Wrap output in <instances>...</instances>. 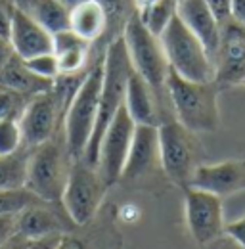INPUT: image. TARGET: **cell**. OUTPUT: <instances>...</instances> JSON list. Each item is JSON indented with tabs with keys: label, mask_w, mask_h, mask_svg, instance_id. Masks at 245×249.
Returning a JSON list of instances; mask_svg holds the SVG:
<instances>
[{
	"label": "cell",
	"mask_w": 245,
	"mask_h": 249,
	"mask_svg": "<svg viewBox=\"0 0 245 249\" xmlns=\"http://www.w3.org/2000/svg\"><path fill=\"white\" fill-rule=\"evenodd\" d=\"M132 73V63L128 60V52L124 46L122 36H115L104 56V79H102V90H100V104H98V115L96 124L92 130L90 142L85 150L83 161L98 169V152L100 142L107 130V126L115 119L122 106H124V94L126 83Z\"/></svg>",
	"instance_id": "6da1fadb"
},
{
	"label": "cell",
	"mask_w": 245,
	"mask_h": 249,
	"mask_svg": "<svg viewBox=\"0 0 245 249\" xmlns=\"http://www.w3.org/2000/svg\"><path fill=\"white\" fill-rule=\"evenodd\" d=\"M218 90L220 87L214 81L209 83L188 81L169 67L167 94L173 111L176 115L175 119L195 134L214 132L218 128L220 124Z\"/></svg>",
	"instance_id": "7a4b0ae2"
},
{
	"label": "cell",
	"mask_w": 245,
	"mask_h": 249,
	"mask_svg": "<svg viewBox=\"0 0 245 249\" xmlns=\"http://www.w3.org/2000/svg\"><path fill=\"white\" fill-rule=\"evenodd\" d=\"M104 79V58L83 77L79 89L63 113V144L73 161L83 159L96 124L100 90Z\"/></svg>",
	"instance_id": "3957f363"
},
{
	"label": "cell",
	"mask_w": 245,
	"mask_h": 249,
	"mask_svg": "<svg viewBox=\"0 0 245 249\" xmlns=\"http://www.w3.org/2000/svg\"><path fill=\"white\" fill-rule=\"evenodd\" d=\"M121 36L124 40L132 69L152 87L161 106L165 100H169V94H167L169 62L159 36L148 31V27L142 23L136 12H132L124 21Z\"/></svg>",
	"instance_id": "277c9868"
},
{
	"label": "cell",
	"mask_w": 245,
	"mask_h": 249,
	"mask_svg": "<svg viewBox=\"0 0 245 249\" xmlns=\"http://www.w3.org/2000/svg\"><path fill=\"white\" fill-rule=\"evenodd\" d=\"M71 163L73 159L67 154L65 144L60 146V142L54 138L31 148L27 156L25 188L40 201L58 203L67 184Z\"/></svg>",
	"instance_id": "5b68a950"
},
{
	"label": "cell",
	"mask_w": 245,
	"mask_h": 249,
	"mask_svg": "<svg viewBox=\"0 0 245 249\" xmlns=\"http://www.w3.org/2000/svg\"><path fill=\"white\" fill-rule=\"evenodd\" d=\"M169 67L180 77L195 83L214 81V63L201 40L182 23L178 16L171 19L159 36Z\"/></svg>",
	"instance_id": "8992f818"
},
{
	"label": "cell",
	"mask_w": 245,
	"mask_h": 249,
	"mask_svg": "<svg viewBox=\"0 0 245 249\" xmlns=\"http://www.w3.org/2000/svg\"><path fill=\"white\" fill-rule=\"evenodd\" d=\"M159 134V159L161 169L180 188L190 186L195 169L201 165V144L195 132L188 130L176 119L161 121L157 126Z\"/></svg>",
	"instance_id": "52a82bcc"
},
{
	"label": "cell",
	"mask_w": 245,
	"mask_h": 249,
	"mask_svg": "<svg viewBox=\"0 0 245 249\" xmlns=\"http://www.w3.org/2000/svg\"><path fill=\"white\" fill-rule=\"evenodd\" d=\"M105 190L107 184L102 178L100 171L85 163L83 159H77L71 163V171L60 203L63 205L65 215L71 218V222L83 226L90 222L96 211L100 209Z\"/></svg>",
	"instance_id": "ba28073f"
},
{
	"label": "cell",
	"mask_w": 245,
	"mask_h": 249,
	"mask_svg": "<svg viewBox=\"0 0 245 249\" xmlns=\"http://www.w3.org/2000/svg\"><path fill=\"white\" fill-rule=\"evenodd\" d=\"M67 104H69V98L58 85V81L54 83L52 90L31 96L19 117L25 148H35L54 138L58 123H60V115L65 113Z\"/></svg>",
	"instance_id": "9c48e42d"
},
{
	"label": "cell",
	"mask_w": 245,
	"mask_h": 249,
	"mask_svg": "<svg viewBox=\"0 0 245 249\" xmlns=\"http://www.w3.org/2000/svg\"><path fill=\"white\" fill-rule=\"evenodd\" d=\"M184 215L190 236L201 248L213 244L224 234L222 197L197 190L184 188Z\"/></svg>",
	"instance_id": "30bf717a"
},
{
	"label": "cell",
	"mask_w": 245,
	"mask_h": 249,
	"mask_svg": "<svg viewBox=\"0 0 245 249\" xmlns=\"http://www.w3.org/2000/svg\"><path fill=\"white\" fill-rule=\"evenodd\" d=\"M136 123L128 115V111L122 106L115 119L107 126L98 152V171L102 178L105 180L107 188L119 182L122 177V169L128 157V150L132 144Z\"/></svg>",
	"instance_id": "8fae6325"
},
{
	"label": "cell",
	"mask_w": 245,
	"mask_h": 249,
	"mask_svg": "<svg viewBox=\"0 0 245 249\" xmlns=\"http://www.w3.org/2000/svg\"><path fill=\"white\" fill-rule=\"evenodd\" d=\"M214 83L218 87L244 85L245 81V27L236 19L222 23L220 42L214 54Z\"/></svg>",
	"instance_id": "7c38bea8"
},
{
	"label": "cell",
	"mask_w": 245,
	"mask_h": 249,
	"mask_svg": "<svg viewBox=\"0 0 245 249\" xmlns=\"http://www.w3.org/2000/svg\"><path fill=\"white\" fill-rule=\"evenodd\" d=\"M188 188H197L218 197L232 196L245 190V159H228L222 163H201Z\"/></svg>",
	"instance_id": "4fadbf2b"
},
{
	"label": "cell",
	"mask_w": 245,
	"mask_h": 249,
	"mask_svg": "<svg viewBox=\"0 0 245 249\" xmlns=\"http://www.w3.org/2000/svg\"><path fill=\"white\" fill-rule=\"evenodd\" d=\"M157 167H161L157 126L136 124L121 180H138V178L150 175Z\"/></svg>",
	"instance_id": "5bb4252c"
},
{
	"label": "cell",
	"mask_w": 245,
	"mask_h": 249,
	"mask_svg": "<svg viewBox=\"0 0 245 249\" xmlns=\"http://www.w3.org/2000/svg\"><path fill=\"white\" fill-rule=\"evenodd\" d=\"M10 44L18 58L29 60L35 56L54 52L52 50V35L42 25H38L29 14L16 6L12 29H10Z\"/></svg>",
	"instance_id": "9a60e30c"
},
{
	"label": "cell",
	"mask_w": 245,
	"mask_h": 249,
	"mask_svg": "<svg viewBox=\"0 0 245 249\" xmlns=\"http://www.w3.org/2000/svg\"><path fill=\"white\" fill-rule=\"evenodd\" d=\"M176 16L182 19L184 25L201 40V44L209 52L211 60H214V54H216L218 42H220L222 25L214 18L211 8L205 4V0H180L176 6Z\"/></svg>",
	"instance_id": "2e32d148"
},
{
	"label": "cell",
	"mask_w": 245,
	"mask_h": 249,
	"mask_svg": "<svg viewBox=\"0 0 245 249\" xmlns=\"http://www.w3.org/2000/svg\"><path fill=\"white\" fill-rule=\"evenodd\" d=\"M124 109L132 117L136 124H152L159 126V100L152 87L132 69L128 83H126V94H124Z\"/></svg>",
	"instance_id": "e0dca14e"
},
{
	"label": "cell",
	"mask_w": 245,
	"mask_h": 249,
	"mask_svg": "<svg viewBox=\"0 0 245 249\" xmlns=\"http://www.w3.org/2000/svg\"><path fill=\"white\" fill-rule=\"evenodd\" d=\"M107 27L109 18L100 0H87L69 12V29L88 44L104 36Z\"/></svg>",
	"instance_id": "ac0fdd59"
},
{
	"label": "cell",
	"mask_w": 245,
	"mask_h": 249,
	"mask_svg": "<svg viewBox=\"0 0 245 249\" xmlns=\"http://www.w3.org/2000/svg\"><path fill=\"white\" fill-rule=\"evenodd\" d=\"M46 201H36L25 207L18 215V230L29 240L52 236V234H65L63 222L56 215V211L44 205Z\"/></svg>",
	"instance_id": "d6986e66"
},
{
	"label": "cell",
	"mask_w": 245,
	"mask_h": 249,
	"mask_svg": "<svg viewBox=\"0 0 245 249\" xmlns=\"http://www.w3.org/2000/svg\"><path fill=\"white\" fill-rule=\"evenodd\" d=\"M54 83L52 81H44V79L36 77L35 73H31L25 62L21 58H18L16 54L0 69V85H4V87H8V89H12V90H16L19 94H25L29 98L52 90Z\"/></svg>",
	"instance_id": "ffe728a7"
},
{
	"label": "cell",
	"mask_w": 245,
	"mask_h": 249,
	"mask_svg": "<svg viewBox=\"0 0 245 249\" xmlns=\"http://www.w3.org/2000/svg\"><path fill=\"white\" fill-rule=\"evenodd\" d=\"M21 10H25L50 35L69 29V10L63 8L58 0H35L27 6H23Z\"/></svg>",
	"instance_id": "44dd1931"
},
{
	"label": "cell",
	"mask_w": 245,
	"mask_h": 249,
	"mask_svg": "<svg viewBox=\"0 0 245 249\" xmlns=\"http://www.w3.org/2000/svg\"><path fill=\"white\" fill-rule=\"evenodd\" d=\"M29 150L31 148H21L18 154L0 157V190L25 188Z\"/></svg>",
	"instance_id": "7402d4cb"
},
{
	"label": "cell",
	"mask_w": 245,
	"mask_h": 249,
	"mask_svg": "<svg viewBox=\"0 0 245 249\" xmlns=\"http://www.w3.org/2000/svg\"><path fill=\"white\" fill-rule=\"evenodd\" d=\"M176 6H178V0H157L150 8L136 12V14L140 16L148 31L153 33L155 36H161V33L171 23V19L176 16Z\"/></svg>",
	"instance_id": "603a6c76"
},
{
	"label": "cell",
	"mask_w": 245,
	"mask_h": 249,
	"mask_svg": "<svg viewBox=\"0 0 245 249\" xmlns=\"http://www.w3.org/2000/svg\"><path fill=\"white\" fill-rule=\"evenodd\" d=\"M88 46H90L88 42H79L71 48L54 52L56 58H58V63H60L61 75H77V73L83 71L87 58H88Z\"/></svg>",
	"instance_id": "cb8c5ba5"
},
{
	"label": "cell",
	"mask_w": 245,
	"mask_h": 249,
	"mask_svg": "<svg viewBox=\"0 0 245 249\" xmlns=\"http://www.w3.org/2000/svg\"><path fill=\"white\" fill-rule=\"evenodd\" d=\"M40 201L27 188L0 190V215H19L31 203Z\"/></svg>",
	"instance_id": "d4e9b609"
},
{
	"label": "cell",
	"mask_w": 245,
	"mask_h": 249,
	"mask_svg": "<svg viewBox=\"0 0 245 249\" xmlns=\"http://www.w3.org/2000/svg\"><path fill=\"white\" fill-rule=\"evenodd\" d=\"M23 146V134L19 121L16 119H2L0 121V157L18 154Z\"/></svg>",
	"instance_id": "484cf974"
},
{
	"label": "cell",
	"mask_w": 245,
	"mask_h": 249,
	"mask_svg": "<svg viewBox=\"0 0 245 249\" xmlns=\"http://www.w3.org/2000/svg\"><path fill=\"white\" fill-rule=\"evenodd\" d=\"M27 102H29V96L16 92V90L0 85V121L2 119H16V121H19Z\"/></svg>",
	"instance_id": "4316f807"
},
{
	"label": "cell",
	"mask_w": 245,
	"mask_h": 249,
	"mask_svg": "<svg viewBox=\"0 0 245 249\" xmlns=\"http://www.w3.org/2000/svg\"><path fill=\"white\" fill-rule=\"evenodd\" d=\"M27 69L31 73H35L36 77L44 79V81H56L60 79V63L54 52H46V54H40V56H35L29 60H23Z\"/></svg>",
	"instance_id": "83f0119b"
},
{
	"label": "cell",
	"mask_w": 245,
	"mask_h": 249,
	"mask_svg": "<svg viewBox=\"0 0 245 249\" xmlns=\"http://www.w3.org/2000/svg\"><path fill=\"white\" fill-rule=\"evenodd\" d=\"M100 2H102V6H104L105 12H107L109 21H111V19H119V18H122V19L126 21L128 16L134 12L132 0H100Z\"/></svg>",
	"instance_id": "f1b7e54d"
},
{
	"label": "cell",
	"mask_w": 245,
	"mask_h": 249,
	"mask_svg": "<svg viewBox=\"0 0 245 249\" xmlns=\"http://www.w3.org/2000/svg\"><path fill=\"white\" fill-rule=\"evenodd\" d=\"M14 12H16V0H0V36L8 40H10Z\"/></svg>",
	"instance_id": "f546056e"
},
{
	"label": "cell",
	"mask_w": 245,
	"mask_h": 249,
	"mask_svg": "<svg viewBox=\"0 0 245 249\" xmlns=\"http://www.w3.org/2000/svg\"><path fill=\"white\" fill-rule=\"evenodd\" d=\"M224 234L228 238H232L242 249H245V215L238 220H232V222L224 224Z\"/></svg>",
	"instance_id": "4dcf8cb0"
},
{
	"label": "cell",
	"mask_w": 245,
	"mask_h": 249,
	"mask_svg": "<svg viewBox=\"0 0 245 249\" xmlns=\"http://www.w3.org/2000/svg\"><path fill=\"white\" fill-rule=\"evenodd\" d=\"M18 230V215H0V246L8 240H12Z\"/></svg>",
	"instance_id": "1f68e13d"
},
{
	"label": "cell",
	"mask_w": 245,
	"mask_h": 249,
	"mask_svg": "<svg viewBox=\"0 0 245 249\" xmlns=\"http://www.w3.org/2000/svg\"><path fill=\"white\" fill-rule=\"evenodd\" d=\"M205 4L211 8L214 18L218 19V23H226L228 19H232V12H230V0H205Z\"/></svg>",
	"instance_id": "d6a6232c"
},
{
	"label": "cell",
	"mask_w": 245,
	"mask_h": 249,
	"mask_svg": "<svg viewBox=\"0 0 245 249\" xmlns=\"http://www.w3.org/2000/svg\"><path fill=\"white\" fill-rule=\"evenodd\" d=\"M61 236H63V234H52V236H44V238L31 240L29 246L25 249H56Z\"/></svg>",
	"instance_id": "836d02e7"
},
{
	"label": "cell",
	"mask_w": 245,
	"mask_h": 249,
	"mask_svg": "<svg viewBox=\"0 0 245 249\" xmlns=\"http://www.w3.org/2000/svg\"><path fill=\"white\" fill-rule=\"evenodd\" d=\"M230 12L232 19H236L240 25L245 27V0H230Z\"/></svg>",
	"instance_id": "e575fe53"
},
{
	"label": "cell",
	"mask_w": 245,
	"mask_h": 249,
	"mask_svg": "<svg viewBox=\"0 0 245 249\" xmlns=\"http://www.w3.org/2000/svg\"><path fill=\"white\" fill-rule=\"evenodd\" d=\"M56 249H87V248H85V244L79 238L63 234L60 238V242H58V246H56Z\"/></svg>",
	"instance_id": "d590c367"
},
{
	"label": "cell",
	"mask_w": 245,
	"mask_h": 249,
	"mask_svg": "<svg viewBox=\"0 0 245 249\" xmlns=\"http://www.w3.org/2000/svg\"><path fill=\"white\" fill-rule=\"evenodd\" d=\"M29 238H25L23 234H16L12 240H8V242H4L0 249H25L29 246Z\"/></svg>",
	"instance_id": "8d00e7d4"
},
{
	"label": "cell",
	"mask_w": 245,
	"mask_h": 249,
	"mask_svg": "<svg viewBox=\"0 0 245 249\" xmlns=\"http://www.w3.org/2000/svg\"><path fill=\"white\" fill-rule=\"evenodd\" d=\"M12 56H14V50H12V44H10V40L0 36V69L4 67V63L8 62Z\"/></svg>",
	"instance_id": "74e56055"
},
{
	"label": "cell",
	"mask_w": 245,
	"mask_h": 249,
	"mask_svg": "<svg viewBox=\"0 0 245 249\" xmlns=\"http://www.w3.org/2000/svg\"><path fill=\"white\" fill-rule=\"evenodd\" d=\"M153 2H157V0H132V8H134V12H142V10L150 8Z\"/></svg>",
	"instance_id": "f35d334b"
},
{
	"label": "cell",
	"mask_w": 245,
	"mask_h": 249,
	"mask_svg": "<svg viewBox=\"0 0 245 249\" xmlns=\"http://www.w3.org/2000/svg\"><path fill=\"white\" fill-rule=\"evenodd\" d=\"M63 8H67L69 12L75 8V6H79V4H83V2H87V0H58Z\"/></svg>",
	"instance_id": "ab89813d"
},
{
	"label": "cell",
	"mask_w": 245,
	"mask_h": 249,
	"mask_svg": "<svg viewBox=\"0 0 245 249\" xmlns=\"http://www.w3.org/2000/svg\"><path fill=\"white\" fill-rule=\"evenodd\" d=\"M31 2H35V0H16V6H19V8H23V6H27Z\"/></svg>",
	"instance_id": "60d3db41"
},
{
	"label": "cell",
	"mask_w": 245,
	"mask_h": 249,
	"mask_svg": "<svg viewBox=\"0 0 245 249\" xmlns=\"http://www.w3.org/2000/svg\"><path fill=\"white\" fill-rule=\"evenodd\" d=\"M244 85H245V81H244Z\"/></svg>",
	"instance_id": "b9f144b4"
},
{
	"label": "cell",
	"mask_w": 245,
	"mask_h": 249,
	"mask_svg": "<svg viewBox=\"0 0 245 249\" xmlns=\"http://www.w3.org/2000/svg\"><path fill=\"white\" fill-rule=\"evenodd\" d=\"M178 2H180V0H178Z\"/></svg>",
	"instance_id": "7bdbcfd3"
}]
</instances>
